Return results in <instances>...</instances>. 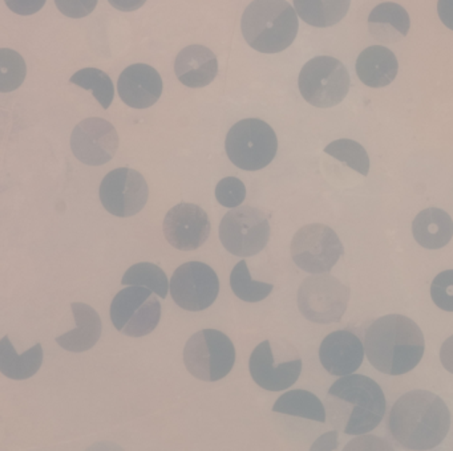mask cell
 Masks as SVG:
<instances>
[{
	"label": "cell",
	"instance_id": "obj_1",
	"mask_svg": "<svg viewBox=\"0 0 453 451\" xmlns=\"http://www.w3.org/2000/svg\"><path fill=\"white\" fill-rule=\"evenodd\" d=\"M450 413L447 403L428 390L405 393L392 406L388 429L408 450H431L447 437Z\"/></svg>",
	"mask_w": 453,
	"mask_h": 451
},
{
	"label": "cell",
	"instance_id": "obj_2",
	"mask_svg": "<svg viewBox=\"0 0 453 451\" xmlns=\"http://www.w3.org/2000/svg\"><path fill=\"white\" fill-rule=\"evenodd\" d=\"M365 349L371 365L389 376H402L423 358L426 341L420 326L403 315L376 318L365 334Z\"/></svg>",
	"mask_w": 453,
	"mask_h": 451
},
{
	"label": "cell",
	"instance_id": "obj_3",
	"mask_svg": "<svg viewBox=\"0 0 453 451\" xmlns=\"http://www.w3.org/2000/svg\"><path fill=\"white\" fill-rule=\"evenodd\" d=\"M386 397L378 382L363 374H349L334 382L326 398V413L334 429L363 435L380 424Z\"/></svg>",
	"mask_w": 453,
	"mask_h": 451
},
{
	"label": "cell",
	"instance_id": "obj_4",
	"mask_svg": "<svg viewBox=\"0 0 453 451\" xmlns=\"http://www.w3.org/2000/svg\"><path fill=\"white\" fill-rule=\"evenodd\" d=\"M298 28V13L286 0H253L241 20L246 42L262 53L288 50L296 40Z\"/></svg>",
	"mask_w": 453,
	"mask_h": 451
},
{
	"label": "cell",
	"instance_id": "obj_5",
	"mask_svg": "<svg viewBox=\"0 0 453 451\" xmlns=\"http://www.w3.org/2000/svg\"><path fill=\"white\" fill-rule=\"evenodd\" d=\"M251 378L269 392H282L298 381L302 358L298 350L286 340H265L250 355Z\"/></svg>",
	"mask_w": 453,
	"mask_h": 451
},
{
	"label": "cell",
	"instance_id": "obj_6",
	"mask_svg": "<svg viewBox=\"0 0 453 451\" xmlns=\"http://www.w3.org/2000/svg\"><path fill=\"white\" fill-rule=\"evenodd\" d=\"M225 149L235 166L256 172L269 166L277 156V134L262 119H241L227 133Z\"/></svg>",
	"mask_w": 453,
	"mask_h": 451
},
{
	"label": "cell",
	"instance_id": "obj_7",
	"mask_svg": "<svg viewBox=\"0 0 453 451\" xmlns=\"http://www.w3.org/2000/svg\"><path fill=\"white\" fill-rule=\"evenodd\" d=\"M184 363L188 371L196 378L205 382L219 381L234 366V345L222 332L203 329L188 340Z\"/></svg>",
	"mask_w": 453,
	"mask_h": 451
},
{
	"label": "cell",
	"instance_id": "obj_8",
	"mask_svg": "<svg viewBox=\"0 0 453 451\" xmlns=\"http://www.w3.org/2000/svg\"><path fill=\"white\" fill-rule=\"evenodd\" d=\"M298 85L307 103L317 108H333L349 95L351 79L338 58L318 56L304 64Z\"/></svg>",
	"mask_w": 453,
	"mask_h": 451
},
{
	"label": "cell",
	"instance_id": "obj_9",
	"mask_svg": "<svg viewBox=\"0 0 453 451\" xmlns=\"http://www.w3.org/2000/svg\"><path fill=\"white\" fill-rule=\"evenodd\" d=\"M219 239L230 254L241 257L253 256L269 243V219L256 207H235L222 218Z\"/></svg>",
	"mask_w": 453,
	"mask_h": 451
},
{
	"label": "cell",
	"instance_id": "obj_10",
	"mask_svg": "<svg viewBox=\"0 0 453 451\" xmlns=\"http://www.w3.org/2000/svg\"><path fill=\"white\" fill-rule=\"evenodd\" d=\"M147 287L128 286L121 289L111 305L113 326L129 337L152 333L160 323L161 305Z\"/></svg>",
	"mask_w": 453,
	"mask_h": 451
},
{
	"label": "cell",
	"instance_id": "obj_11",
	"mask_svg": "<svg viewBox=\"0 0 453 451\" xmlns=\"http://www.w3.org/2000/svg\"><path fill=\"white\" fill-rule=\"evenodd\" d=\"M349 300V288L331 275L310 276L298 289V307L307 320L318 324L341 321Z\"/></svg>",
	"mask_w": 453,
	"mask_h": 451
},
{
	"label": "cell",
	"instance_id": "obj_12",
	"mask_svg": "<svg viewBox=\"0 0 453 451\" xmlns=\"http://www.w3.org/2000/svg\"><path fill=\"white\" fill-rule=\"evenodd\" d=\"M344 254L343 244L328 226L314 223L298 230L291 241V257L309 273H327Z\"/></svg>",
	"mask_w": 453,
	"mask_h": 451
},
{
	"label": "cell",
	"instance_id": "obj_13",
	"mask_svg": "<svg viewBox=\"0 0 453 451\" xmlns=\"http://www.w3.org/2000/svg\"><path fill=\"white\" fill-rule=\"evenodd\" d=\"M171 296L180 308L200 312L216 302L219 280L211 265L188 262L174 271L171 279Z\"/></svg>",
	"mask_w": 453,
	"mask_h": 451
},
{
	"label": "cell",
	"instance_id": "obj_14",
	"mask_svg": "<svg viewBox=\"0 0 453 451\" xmlns=\"http://www.w3.org/2000/svg\"><path fill=\"white\" fill-rule=\"evenodd\" d=\"M150 195L147 180L136 170L120 167L105 175L100 185V201L111 214L129 218L144 209Z\"/></svg>",
	"mask_w": 453,
	"mask_h": 451
},
{
	"label": "cell",
	"instance_id": "obj_15",
	"mask_svg": "<svg viewBox=\"0 0 453 451\" xmlns=\"http://www.w3.org/2000/svg\"><path fill=\"white\" fill-rule=\"evenodd\" d=\"M119 134L111 122L99 117L83 119L71 135V149L79 161L89 166H102L115 157Z\"/></svg>",
	"mask_w": 453,
	"mask_h": 451
},
{
	"label": "cell",
	"instance_id": "obj_16",
	"mask_svg": "<svg viewBox=\"0 0 453 451\" xmlns=\"http://www.w3.org/2000/svg\"><path fill=\"white\" fill-rule=\"evenodd\" d=\"M163 228L172 247L181 251H195L208 241L211 225L203 207L180 203L169 210Z\"/></svg>",
	"mask_w": 453,
	"mask_h": 451
},
{
	"label": "cell",
	"instance_id": "obj_17",
	"mask_svg": "<svg viewBox=\"0 0 453 451\" xmlns=\"http://www.w3.org/2000/svg\"><path fill=\"white\" fill-rule=\"evenodd\" d=\"M365 345L351 331L341 329L325 337L319 348V360L323 368L333 376H349L362 365Z\"/></svg>",
	"mask_w": 453,
	"mask_h": 451
},
{
	"label": "cell",
	"instance_id": "obj_18",
	"mask_svg": "<svg viewBox=\"0 0 453 451\" xmlns=\"http://www.w3.org/2000/svg\"><path fill=\"white\" fill-rule=\"evenodd\" d=\"M118 90L121 100L131 108H150L161 97L163 79L153 66L134 64L119 77Z\"/></svg>",
	"mask_w": 453,
	"mask_h": 451
},
{
	"label": "cell",
	"instance_id": "obj_19",
	"mask_svg": "<svg viewBox=\"0 0 453 451\" xmlns=\"http://www.w3.org/2000/svg\"><path fill=\"white\" fill-rule=\"evenodd\" d=\"M174 72L187 87L203 88L216 79L219 61L209 48L200 44L189 45L177 55Z\"/></svg>",
	"mask_w": 453,
	"mask_h": 451
},
{
	"label": "cell",
	"instance_id": "obj_20",
	"mask_svg": "<svg viewBox=\"0 0 453 451\" xmlns=\"http://www.w3.org/2000/svg\"><path fill=\"white\" fill-rule=\"evenodd\" d=\"M355 69L363 84L370 88H383L394 81L399 64L391 50L383 45H372L357 56Z\"/></svg>",
	"mask_w": 453,
	"mask_h": 451
},
{
	"label": "cell",
	"instance_id": "obj_21",
	"mask_svg": "<svg viewBox=\"0 0 453 451\" xmlns=\"http://www.w3.org/2000/svg\"><path fill=\"white\" fill-rule=\"evenodd\" d=\"M71 310L78 328L57 337V342L68 352H87L96 345L102 336V318L91 305L84 302H73Z\"/></svg>",
	"mask_w": 453,
	"mask_h": 451
},
{
	"label": "cell",
	"instance_id": "obj_22",
	"mask_svg": "<svg viewBox=\"0 0 453 451\" xmlns=\"http://www.w3.org/2000/svg\"><path fill=\"white\" fill-rule=\"evenodd\" d=\"M368 28L373 39L383 44H394L404 39L410 32V15L397 3H381L371 11Z\"/></svg>",
	"mask_w": 453,
	"mask_h": 451
},
{
	"label": "cell",
	"instance_id": "obj_23",
	"mask_svg": "<svg viewBox=\"0 0 453 451\" xmlns=\"http://www.w3.org/2000/svg\"><path fill=\"white\" fill-rule=\"evenodd\" d=\"M412 233L415 241L424 248H442L453 236L452 218L444 210L436 207L423 210L413 219Z\"/></svg>",
	"mask_w": 453,
	"mask_h": 451
},
{
	"label": "cell",
	"instance_id": "obj_24",
	"mask_svg": "<svg viewBox=\"0 0 453 451\" xmlns=\"http://www.w3.org/2000/svg\"><path fill=\"white\" fill-rule=\"evenodd\" d=\"M44 353L42 344H36L23 355H18L14 345L4 336L0 341V371L17 381L31 378L38 373L43 363Z\"/></svg>",
	"mask_w": 453,
	"mask_h": 451
},
{
	"label": "cell",
	"instance_id": "obj_25",
	"mask_svg": "<svg viewBox=\"0 0 453 451\" xmlns=\"http://www.w3.org/2000/svg\"><path fill=\"white\" fill-rule=\"evenodd\" d=\"M351 0H294L299 18L317 28H327L343 20Z\"/></svg>",
	"mask_w": 453,
	"mask_h": 451
},
{
	"label": "cell",
	"instance_id": "obj_26",
	"mask_svg": "<svg viewBox=\"0 0 453 451\" xmlns=\"http://www.w3.org/2000/svg\"><path fill=\"white\" fill-rule=\"evenodd\" d=\"M273 411L311 419L320 424H325L327 419V413L322 401L314 393L303 389L290 390L280 395L273 406Z\"/></svg>",
	"mask_w": 453,
	"mask_h": 451
},
{
	"label": "cell",
	"instance_id": "obj_27",
	"mask_svg": "<svg viewBox=\"0 0 453 451\" xmlns=\"http://www.w3.org/2000/svg\"><path fill=\"white\" fill-rule=\"evenodd\" d=\"M121 284L123 286L147 287L161 299H166L169 288H171L165 272L153 263H137V264L132 265L124 273Z\"/></svg>",
	"mask_w": 453,
	"mask_h": 451
},
{
	"label": "cell",
	"instance_id": "obj_28",
	"mask_svg": "<svg viewBox=\"0 0 453 451\" xmlns=\"http://www.w3.org/2000/svg\"><path fill=\"white\" fill-rule=\"evenodd\" d=\"M230 287L235 296L246 302H262L272 294L274 288L273 284L253 280L245 260H241L233 268L230 273Z\"/></svg>",
	"mask_w": 453,
	"mask_h": 451
},
{
	"label": "cell",
	"instance_id": "obj_29",
	"mask_svg": "<svg viewBox=\"0 0 453 451\" xmlns=\"http://www.w3.org/2000/svg\"><path fill=\"white\" fill-rule=\"evenodd\" d=\"M71 84L79 85L86 90H91L100 105L108 109L115 97V87L112 80L102 69L86 68L76 72L70 79Z\"/></svg>",
	"mask_w": 453,
	"mask_h": 451
},
{
	"label": "cell",
	"instance_id": "obj_30",
	"mask_svg": "<svg viewBox=\"0 0 453 451\" xmlns=\"http://www.w3.org/2000/svg\"><path fill=\"white\" fill-rule=\"evenodd\" d=\"M325 153L343 162L362 175H368L370 172V157L365 149L357 141L347 140V138L334 141L330 145L326 146Z\"/></svg>",
	"mask_w": 453,
	"mask_h": 451
},
{
	"label": "cell",
	"instance_id": "obj_31",
	"mask_svg": "<svg viewBox=\"0 0 453 451\" xmlns=\"http://www.w3.org/2000/svg\"><path fill=\"white\" fill-rule=\"evenodd\" d=\"M27 73L25 58L17 50H0V92L7 93L18 89Z\"/></svg>",
	"mask_w": 453,
	"mask_h": 451
},
{
	"label": "cell",
	"instance_id": "obj_32",
	"mask_svg": "<svg viewBox=\"0 0 453 451\" xmlns=\"http://www.w3.org/2000/svg\"><path fill=\"white\" fill-rule=\"evenodd\" d=\"M216 198L224 207L235 209L246 198L245 183L235 177H226L219 180L216 187Z\"/></svg>",
	"mask_w": 453,
	"mask_h": 451
},
{
	"label": "cell",
	"instance_id": "obj_33",
	"mask_svg": "<svg viewBox=\"0 0 453 451\" xmlns=\"http://www.w3.org/2000/svg\"><path fill=\"white\" fill-rule=\"evenodd\" d=\"M431 297L440 310L453 312V270L442 271L434 279Z\"/></svg>",
	"mask_w": 453,
	"mask_h": 451
},
{
	"label": "cell",
	"instance_id": "obj_34",
	"mask_svg": "<svg viewBox=\"0 0 453 451\" xmlns=\"http://www.w3.org/2000/svg\"><path fill=\"white\" fill-rule=\"evenodd\" d=\"M99 0H55L60 12L67 18L81 19L94 12Z\"/></svg>",
	"mask_w": 453,
	"mask_h": 451
},
{
	"label": "cell",
	"instance_id": "obj_35",
	"mask_svg": "<svg viewBox=\"0 0 453 451\" xmlns=\"http://www.w3.org/2000/svg\"><path fill=\"white\" fill-rule=\"evenodd\" d=\"M7 7L18 15L30 16L39 12L47 0H4Z\"/></svg>",
	"mask_w": 453,
	"mask_h": 451
},
{
	"label": "cell",
	"instance_id": "obj_36",
	"mask_svg": "<svg viewBox=\"0 0 453 451\" xmlns=\"http://www.w3.org/2000/svg\"><path fill=\"white\" fill-rule=\"evenodd\" d=\"M437 13L441 23L453 31V0H439Z\"/></svg>",
	"mask_w": 453,
	"mask_h": 451
},
{
	"label": "cell",
	"instance_id": "obj_37",
	"mask_svg": "<svg viewBox=\"0 0 453 451\" xmlns=\"http://www.w3.org/2000/svg\"><path fill=\"white\" fill-rule=\"evenodd\" d=\"M440 361H441L442 366L453 374V336L448 337L442 342L441 349H440Z\"/></svg>",
	"mask_w": 453,
	"mask_h": 451
},
{
	"label": "cell",
	"instance_id": "obj_38",
	"mask_svg": "<svg viewBox=\"0 0 453 451\" xmlns=\"http://www.w3.org/2000/svg\"><path fill=\"white\" fill-rule=\"evenodd\" d=\"M108 2L116 10L123 11V12H132V11L142 8L147 3V0H108Z\"/></svg>",
	"mask_w": 453,
	"mask_h": 451
}]
</instances>
